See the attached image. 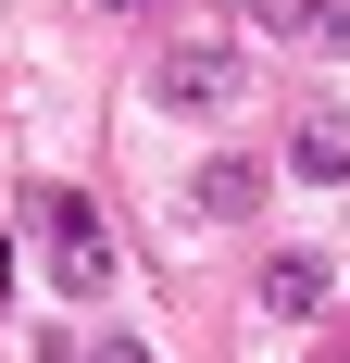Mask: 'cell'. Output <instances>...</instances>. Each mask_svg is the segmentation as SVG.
Wrapping results in <instances>:
<instances>
[{
    "label": "cell",
    "instance_id": "6da1fadb",
    "mask_svg": "<svg viewBox=\"0 0 350 363\" xmlns=\"http://www.w3.org/2000/svg\"><path fill=\"white\" fill-rule=\"evenodd\" d=\"M26 225H38V263H50L63 301H101V289H113V238H101V213H88L75 188H38Z\"/></svg>",
    "mask_w": 350,
    "mask_h": 363
},
{
    "label": "cell",
    "instance_id": "3957f363",
    "mask_svg": "<svg viewBox=\"0 0 350 363\" xmlns=\"http://www.w3.org/2000/svg\"><path fill=\"white\" fill-rule=\"evenodd\" d=\"M263 38H313V50H350V0H250Z\"/></svg>",
    "mask_w": 350,
    "mask_h": 363
},
{
    "label": "cell",
    "instance_id": "ba28073f",
    "mask_svg": "<svg viewBox=\"0 0 350 363\" xmlns=\"http://www.w3.org/2000/svg\"><path fill=\"white\" fill-rule=\"evenodd\" d=\"M113 13H138V0H113Z\"/></svg>",
    "mask_w": 350,
    "mask_h": 363
},
{
    "label": "cell",
    "instance_id": "277c9868",
    "mask_svg": "<svg viewBox=\"0 0 350 363\" xmlns=\"http://www.w3.org/2000/svg\"><path fill=\"white\" fill-rule=\"evenodd\" d=\"M288 163H300V176H325V188H350V113H300Z\"/></svg>",
    "mask_w": 350,
    "mask_h": 363
},
{
    "label": "cell",
    "instance_id": "7a4b0ae2",
    "mask_svg": "<svg viewBox=\"0 0 350 363\" xmlns=\"http://www.w3.org/2000/svg\"><path fill=\"white\" fill-rule=\"evenodd\" d=\"M150 88H163V113H225L250 88V50H238V38H175Z\"/></svg>",
    "mask_w": 350,
    "mask_h": 363
},
{
    "label": "cell",
    "instance_id": "5b68a950",
    "mask_svg": "<svg viewBox=\"0 0 350 363\" xmlns=\"http://www.w3.org/2000/svg\"><path fill=\"white\" fill-rule=\"evenodd\" d=\"M263 313H325V251H276L263 263Z\"/></svg>",
    "mask_w": 350,
    "mask_h": 363
},
{
    "label": "cell",
    "instance_id": "52a82bcc",
    "mask_svg": "<svg viewBox=\"0 0 350 363\" xmlns=\"http://www.w3.org/2000/svg\"><path fill=\"white\" fill-rule=\"evenodd\" d=\"M38 363H150L138 338H38Z\"/></svg>",
    "mask_w": 350,
    "mask_h": 363
},
{
    "label": "cell",
    "instance_id": "8992f818",
    "mask_svg": "<svg viewBox=\"0 0 350 363\" xmlns=\"http://www.w3.org/2000/svg\"><path fill=\"white\" fill-rule=\"evenodd\" d=\"M263 201V150H213L201 163V213H250Z\"/></svg>",
    "mask_w": 350,
    "mask_h": 363
}]
</instances>
